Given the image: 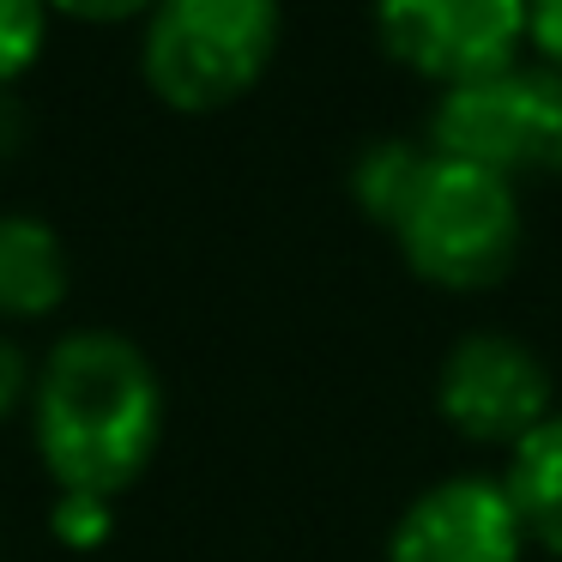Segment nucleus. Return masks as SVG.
<instances>
[{
    "instance_id": "obj_1",
    "label": "nucleus",
    "mask_w": 562,
    "mask_h": 562,
    "mask_svg": "<svg viewBox=\"0 0 562 562\" xmlns=\"http://www.w3.org/2000/svg\"><path fill=\"white\" fill-rule=\"evenodd\" d=\"M31 441L61 496L115 502L164 441L158 363L115 327H79L49 345L31 381Z\"/></svg>"
},
{
    "instance_id": "obj_2",
    "label": "nucleus",
    "mask_w": 562,
    "mask_h": 562,
    "mask_svg": "<svg viewBox=\"0 0 562 562\" xmlns=\"http://www.w3.org/2000/svg\"><path fill=\"white\" fill-rule=\"evenodd\" d=\"M387 231L405 267L424 272L429 284L477 291V284H496L520 255V194L508 176L429 146Z\"/></svg>"
},
{
    "instance_id": "obj_3",
    "label": "nucleus",
    "mask_w": 562,
    "mask_h": 562,
    "mask_svg": "<svg viewBox=\"0 0 562 562\" xmlns=\"http://www.w3.org/2000/svg\"><path fill=\"white\" fill-rule=\"evenodd\" d=\"M279 31V0H158L139 31V74L170 110L206 115L260 86Z\"/></svg>"
},
{
    "instance_id": "obj_4",
    "label": "nucleus",
    "mask_w": 562,
    "mask_h": 562,
    "mask_svg": "<svg viewBox=\"0 0 562 562\" xmlns=\"http://www.w3.org/2000/svg\"><path fill=\"white\" fill-rule=\"evenodd\" d=\"M429 146L508 176H562V67H496L448 86L429 115Z\"/></svg>"
},
{
    "instance_id": "obj_5",
    "label": "nucleus",
    "mask_w": 562,
    "mask_h": 562,
    "mask_svg": "<svg viewBox=\"0 0 562 562\" xmlns=\"http://www.w3.org/2000/svg\"><path fill=\"white\" fill-rule=\"evenodd\" d=\"M436 405L460 436L520 448L557 412V387H550L544 357L526 339H514L502 327H477V333H460L441 357Z\"/></svg>"
},
{
    "instance_id": "obj_6",
    "label": "nucleus",
    "mask_w": 562,
    "mask_h": 562,
    "mask_svg": "<svg viewBox=\"0 0 562 562\" xmlns=\"http://www.w3.org/2000/svg\"><path fill=\"white\" fill-rule=\"evenodd\" d=\"M375 31L393 61L448 91L520 61L526 0H375Z\"/></svg>"
},
{
    "instance_id": "obj_7",
    "label": "nucleus",
    "mask_w": 562,
    "mask_h": 562,
    "mask_svg": "<svg viewBox=\"0 0 562 562\" xmlns=\"http://www.w3.org/2000/svg\"><path fill=\"white\" fill-rule=\"evenodd\" d=\"M526 544L532 538L508 484L453 472L405 502L387 538V562H526Z\"/></svg>"
},
{
    "instance_id": "obj_8",
    "label": "nucleus",
    "mask_w": 562,
    "mask_h": 562,
    "mask_svg": "<svg viewBox=\"0 0 562 562\" xmlns=\"http://www.w3.org/2000/svg\"><path fill=\"white\" fill-rule=\"evenodd\" d=\"M74 260L55 224L0 212V321H43L67 303Z\"/></svg>"
},
{
    "instance_id": "obj_9",
    "label": "nucleus",
    "mask_w": 562,
    "mask_h": 562,
    "mask_svg": "<svg viewBox=\"0 0 562 562\" xmlns=\"http://www.w3.org/2000/svg\"><path fill=\"white\" fill-rule=\"evenodd\" d=\"M502 484H508L514 508H520V520H526V538L562 557V412H550L544 424L508 453Z\"/></svg>"
},
{
    "instance_id": "obj_10",
    "label": "nucleus",
    "mask_w": 562,
    "mask_h": 562,
    "mask_svg": "<svg viewBox=\"0 0 562 562\" xmlns=\"http://www.w3.org/2000/svg\"><path fill=\"white\" fill-rule=\"evenodd\" d=\"M424 158H429V139H375V146H363L351 158L357 206H363L375 224H393V212H400L405 194H412Z\"/></svg>"
},
{
    "instance_id": "obj_11",
    "label": "nucleus",
    "mask_w": 562,
    "mask_h": 562,
    "mask_svg": "<svg viewBox=\"0 0 562 562\" xmlns=\"http://www.w3.org/2000/svg\"><path fill=\"white\" fill-rule=\"evenodd\" d=\"M49 0H0V91H13L49 49Z\"/></svg>"
},
{
    "instance_id": "obj_12",
    "label": "nucleus",
    "mask_w": 562,
    "mask_h": 562,
    "mask_svg": "<svg viewBox=\"0 0 562 562\" xmlns=\"http://www.w3.org/2000/svg\"><path fill=\"white\" fill-rule=\"evenodd\" d=\"M115 526V502H98V496H61L49 514V532L61 538L67 550H98Z\"/></svg>"
},
{
    "instance_id": "obj_13",
    "label": "nucleus",
    "mask_w": 562,
    "mask_h": 562,
    "mask_svg": "<svg viewBox=\"0 0 562 562\" xmlns=\"http://www.w3.org/2000/svg\"><path fill=\"white\" fill-rule=\"evenodd\" d=\"M31 381H37V369H31L25 345L13 333H0V417H13L19 405H31Z\"/></svg>"
},
{
    "instance_id": "obj_14",
    "label": "nucleus",
    "mask_w": 562,
    "mask_h": 562,
    "mask_svg": "<svg viewBox=\"0 0 562 562\" xmlns=\"http://www.w3.org/2000/svg\"><path fill=\"white\" fill-rule=\"evenodd\" d=\"M526 43L544 67H562V0H526Z\"/></svg>"
},
{
    "instance_id": "obj_15",
    "label": "nucleus",
    "mask_w": 562,
    "mask_h": 562,
    "mask_svg": "<svg viewBox=\"0 0 562 562\" xmlns=\"http://www.w3.org/2000/svg\"><path fill=\"white\" fill-rule=\"evenodd\" d=\"M158 0H49V13L86 19V25H122V19H146Z\"/></svg>"
}]
</instances>
